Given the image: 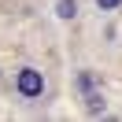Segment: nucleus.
Masks as SVG:
<instances>
[{
    "mask_svg": "<svg viewBox=\"0 0 122 122\" xmlns=\"http://www.w3.org/2000/svg\"><path fill=\"white\" fill-rule=\"evenodd\" d=\"M19 92H22V96H41V92H45V78L37 74V70H19Z\"/></svg>",
    "mask_w": 122,
    "mask_h": 122,
    "instance_id": "1",
    "label": "nucleus"
},
{
    "mask_svg": "<svg viewBox=\"0 0 122 122\" xmlns=\"http://www.w3.org/2000/svg\"><path fill=\"white\" fill-rule=\"evenodd\" d=\"M74 11H78L74 0H59V15H63V19H74Z\"/></svg>",
    "mask_w": 122,
    "mask_h": 122,
    "instance_id": "2",
    "label": "nucleus"
},
{
    "mask_svg": "<svg viewBox=\"0 0 122 122\" xmlns=\"http://www.w3.org/2000/svg\"><path fill=\"white\" fill-rule=\"evenodd\" d=\"M96 4H100V8H118L122 0H96Z\"/></svg>",
    "mask_w": 122,
    "mask_h": 122,
    "instance_id": "3",
    "label": "nucleus"
}]
</instances>
